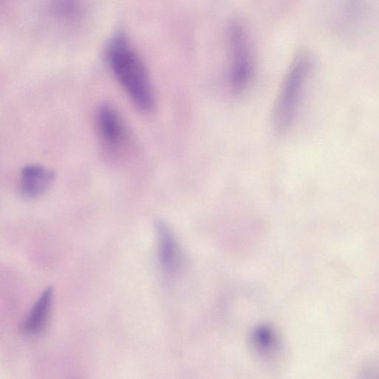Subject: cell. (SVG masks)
I'll use <instances>...</instances> for the list:
<instances>
[{
	"label": "cell",
	"instance_id": "obj_7",
	"mask_svg": "<svg viewBox=\"0 0 379 379\" xmlns=\"http://www.w3.org/2000/svg\"><path fill=\"white\" fill-rule=\"evenodd\" d=\"M53 290L49 287L35 302L22 326V331L28 336H38L47 327L53 303Z\"/></svg>",
	"mask_w": 379,
	"mask_h": 379
},
{
	"label": "cell",
	"instance_id": "obj_8",
	"mask_svg": "<svg viewBox=\"0 0 379 379\" xmlns=\"http://www.w3.org/2000/svg\"><path fill=\"white\" fill-rule=\"evenodd\" d=\"M251 340L252 347L257 354L263 357L274 356L280 345L276 331L267 326H258L252 331Z\"/></svg>",
	"mask_w": 379,
	"mask_h": 379
},
{
	"label": "cell",
	"instance_id": "obj_3",
	"mask_svg": "<svg viewBox=\"0 0 379 379\" xmlns=\"http://www.w3.org/2000/svg\"><path fill=\"white\" fill-rule=\"evenodd\" d=\"M231 82L233 91L241 93L250 83L252 63L245 31L239 24L231 29Z\"/></svg>",
	"mask_w": 379,
	"mask_h": 379
},
{
	"label": "cell",
	"instance_id": "obj_9",
	"mask_svg": "<svg viewBox=\"0 0 379 379\" xmlns=\"http://www.w3.org/2000/svg\"><path fill=\"white\" fill-rule=\"evenodd\" d=\"M86 0H52L51 12L57 20L75 23L84 16Z\"/></svg>",
	"mask_w": 379,
	"mask_h": 379
},
{
	"label": "cell",
	"instance_id": "obj_1",
	"mask_svg": "<svg viewBox=\"0 0 379 379\" xmlns=\"http://www.w3.org/2000/svg\"><path fill=\"white\" fill-rule=\"evenodd\" d=\"M105 59L112 73L143 112H150L155 105V92L146 65L128 36L116 33L108 41Z\"/></svg>",
	"mask_w": 379,
	"mask_h": 379
},
{
	"label": "cell",
	"instance_id": "obj_4",
	"mask_svg": "<svg viewBox=\"0 0 379 379\" xmlns=\"http://www.w3.org/2000/svg\"><path fill=\"white\" fill-rule=\"evenodd\" d=\"M55 180L51 169L40 165L27 166L21 171L20 191L26 198H37L46 194Z\"/></svg>",
	"mask_w": 379,
	"mask_h": 379
},
{
	"label": "cell",
	"instance_id": "obj_6",
	"mask_svg": "<svg viewBox=\"0 0 379 379\" xmlns=\"http://www.w3.org/2000/svg\"><path fill=\"white\" fill-rule=\"evenodd\" d=\"M158 239V258L160 266L168 276L176 274L179 264V252L176 239L168 225L162 221L156 224Z\"/></svg>",
	"mask_w": 379,
	"mask_h": 379
},
{
	"label": "cell",
	"instance_id": "obj_2",
	"mask_svg": "<svg viewBox=\"0 0 379 379\" xmlns=\"http://www.w3.org/2000/svg\"><path fill=\"white\" fill-rule=\"evenodd\" d=\"M310 67L309 57L302 54L289 68L274 109L273 121L278 131H284L291 124Z\"/></svg>",
	"mask_w": 379,
	"mask_h": 379
},
{
	"label": "cell",
	"instance_id": "obj_5",
	"mask_svg": "<svg viewBox=\"0 0 379 379\" xmlns=\"http://www.w3.org/2000/svg\"><path fill=\"white\" fill-rule=\"evenodd\" d=\"M96 125L106 146L117 148L125 139V129L118 112L109 104H103L96 112Z\"/></svg>",
	"mask_w": 379,
	"mask_h": 379
}]
</instances>
